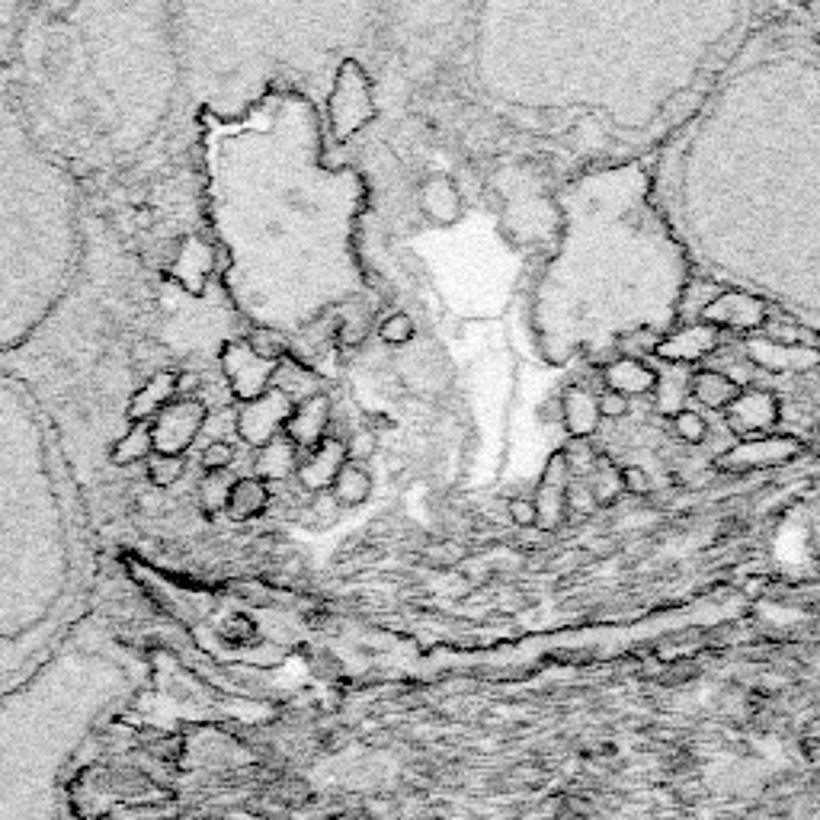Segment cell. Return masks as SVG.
<instances>
[{
	"instance_id": "10",
	"label": "cell",
	"mask_w": 820,
	"mask_h": 820,
	"mask_svg": "<svg viewBox=\"0 0 820 820\" xmlns=\"http://www.w3.org/2000/svg\"><path fill=\"white\" fill-rule=\"evenodd\" d=\"M327 423H330V401L324 394H318V398H311L305 404H298V410H292L286 430L295 446H321L327 439Z\"/></svg>"
},
{
	"instance_id": "15",
	"label": "cell",
	"mask_w": 820,
	"mask_h": 820,
	"mask_svg": "<svg viewBox=\"0 0 820 820\" xmlns=\"http://www.w3.org/2000/svg\"><path fill=\"white\" fill-rule=\"evenodd\" d=\"M330 494H334L340 507H362L372 497V475L362 465L346 462L334 484H330Z\"/></svg>"
},
{
	"instance_id": "9",
	"label": "cell",
	"mask_w": 820,
	"mask_h": 820,
	"mask_svg": "<svg viewBox=\"0 0 820 820\" xmlns=\"http://www.w3.org/2000/svg\"><path fill=\"white\" fill-rule=\"evenodd\" d=\"M289 417H292V401H286L276 391V394H270V398H263L260 404H254L241 417V433L250 439V443L266 446L276 439V430L282 427V423H289Z\"/></svg>"
},
{
	"instance_id": "6",
	"label": "cell",
	"mask_w": 820,
	"mask_h": 820,
	"mask_svg": "<svg viewBox=\"0 0 820 820\" xmlns=\"http://www.w3.org/2000/svg\"><path fill=\"white\" fill-rule=\"evenodd\" d=\"M721 346V334L708 324H689L676 330L667 340L654 343V356L664 359L667 366H692V362L708 359Z\"/></svg>"
},
{
	"instance_id": "21",
	"label": "cell",
	"mask_w": 820,
	"mask_h": 820,
	"mask_svg": "<svg viewBox=\"0 0 820 820\" xmlns=\"http://www.w3.org/2000/svg\"><path fill=\"white\" fill-rule=\"evenodd\" d=\"M673 433L686 446H702L708 439V420L699 410H680V414L673 417Z\"/></svg>"
},
{
	"instance_id": "1",
	"label": "cell",
	"mask_w": 820,
	"mask_h": 820,
	"mask_svg": "<svg viewBox=\"0 0 820 820\" xmlns=\"http://www.w3.org/2000/svg\"><path fill=\"white\" fill-rule=\"evenodd\" d=\"M801 452V443L795 436H753L740 439L737 446L721 452L715 459L718 471H731V475H744L753 468H769V465H785Z\"/></svg>"
},
{
	"instance_id": "20",
	"label": "cell",
	"mask_w": 820,
	"mask_h": 820,
	"mask_svg": "<svg viewBox=\"0 0 820 820\" xmlns=\"http://www.w3.org/2000/svg\"><path fill=\"white\" fill-rule=\"evenodd\" d=\"M414 337H417V324L407 311H394L378 324V340L388 346H407V343H414Z\"/></svg>"
},
{
	"instance_id": "27",
	"label": "cell",
	"mask_w": 820,
	"mask_h": 820,
	"mask_svg": "<svg viewBox=\"0 0 820 820\" xmlns=\"http://www.w3.org/2000/svg\"><path fill=\"white\" fill-rule=\"evenodd\" d=\"M228 497H231V487H225V478L212 475L209 484H205V491H202L205 510H228Z\"/></svg>"
},
{
	"instance_id": "3",
	"label": "cell",
	"mask_w": 820,
	"mask_h": 820,
	"mask_svg": "<svg viewBox=\"0 0 820 820\" xmlns=\"http://www.w3.org/2000/svg\"><path fill=\"white\" fill-rule=\"evenodd\" d=\"M766 321H769V305L763 298H753L747 292H721L702 308V324L715 330L753 334V330H763Z\"/></svg>"
},
{
	"instance_id": "25",
	"label": "cell",
	"mask_w": 820,
	"mask_h": 820,
	"mask_svg": "<svg viewBox=\"0 0 820 820\" xmlns=\"http://www.w3.org/2000/svg\"><path fill=\"white\" fill-rule=\"evenodd\" d=\"M596 407H599V417L603 420H622V417H628V410H632V401H628L625 394L606 388L603 394H596Z\"/></svg>"
},
{
	"instance_id": "4",
	"label": "cell",
	"mask_w": 820,
	"mask_h": 820,
	"mask_svg": "<svg viewBox=\"0 0 820 820\" xmlns=\"http://www.w3.org/2000/svg\"><path fill=\"white\" fill-rule=\"evenodd\" d=\"M724 417H728V427L731 433H737L740 439H753L756 433L769 430L772 423L782 417V404L772 391H763V388H744L740 391V398L724 410Z\"/></svg>"
},
{
	"instance_id": "23",
	"label": "cell",
	"mask_w": 820,
	"mask_h": 820,
	"mask_svg": "<svg viewBox=\"0 0 820 820\" xmlns=\"http://www.w3.org/2000/svg\"><path fill=\"white\" fill-rule=\"evenodd\" d=\"M148 475H151L154 487H173L183 475V462L177 459V455H157V459H151V465H148Z\"/></svg>"
},
{
	"instance_id": "8",
	"label": "cell",
	"mask_w": 820,
	"mask_h": 820,
	"mask_svg": "<svg viewBox=\"0 0 820 820\" xmlns=\"http://www.w3.org/2000/svg\"><path fill=\"white\" fill-rule=\"evenodd\" d=\"M420 209L433 225L449 228L465 215V199L459 193V186H455L449 177L436 173V177H430L420 186Z\"/></svg>"
},
{
	"instance_id": "30",
	"label": "cell",
	"mask_w": 820,
	"mask_h": 820,
	"mask_svg": "<svg viewBox=\"0 0 820 820\" xmlns=\"http://www.w3.org/2000/svg\"><path fill=\"white\" fill-rule=\"evenodd\" d=\"M138 503H141V507H148V510H151V507H157V497H154V494H145V497H138Z\"/></svg>"
},
{
	"instance_id": "13",
	"label": "cell",
	"mask_w": 820,
	"mask_h": 820,
	"mask_svg": "<svg viewBox=\"0 0 820 820\" xmlns=\"http://www.w3.org/2000/svg\"><path fill=\"white\" fill-rule=\"evenodd\" d=\"M603 382L609 385V391H619L632 401L654 391L657 372L651 366H644L641 359H615L609 366H603Z\"/></svg>"
},
{
	"instance_id": "22",
	"label": "cell",
	"mask_w": 820,
	"mask_h": 820,
	"mask_svg": "<svg viewBox=\"0 0 820 820\" xmlns=\"http://www.w3.org/2000/svg\"><path fill=\"white\" fill-rule=\"evenodd\" d=\"M343 446H346V462L359 465V462H366V459H372V455H375L378 433L375 430H356L353 436L343 439Z\"/></svg>"
},
{
	"instance_id": "16",
	"label": "cell",
	"mask_w": 820,
	"mask_h": 820,
	"mask_svg": "<svg viewBox=\"0 0 820 820\" xmlns=\"http://www.w3.org/2000/svg\"><path fill=\"white\" fill-rule=\"evenodd\" d=\"M266 500H270V491L263 487V481H254V478H244L231 487V497H228V510L234 519H247V516H257Z\"/></svg>"
},
{
	"instance_id": "12",
	"label": "cell",
	"mask_w": 820,
	"mask_h": 820,
	"mask_svg": "<svg viewBox=\"0 0 820 820\" xmlns=\"http://www.w3.org/2000/svg\"><path fill=\"white\" fill-rule=\"evenodd\" d=\"M740 391H744V385H737L721 369H699L689 378V394L708 410H728L740 398Z\"/></svg>"
},
{
	"instance_id": "7",
	"label": "cell",
	"mask_w": 820,
	"mask_h": 820,
	"mask_svg": "<svg viewBox=\"0 0 820 820\" xmlns=\"http://www.w3.org/2000/svg\"><path fill=\"white\" fill-rule=\"evenodd\" d=\"M561 423L577 443L593 439L599 433V423H603L599 407H596V394L583 385H567L561 394Z\"/></svg>"
},
{
	"instance_id": "5",
	"label": "cell",
	"mask_w": 820,
	"mask_h": 820,
	"mask_svg": "<svg viewBox=\"0 0 820 820\" xmlns=\"http://www.w3.org/2000/svg\"><path fill=\"white\" fill-rule=\"evenodd\" d=\"M747 362L766 372H811L820 366V353L811 346H792V343H776L769 337H750L744 343Z\"/></svg>"
},
{
	"instance_id": "11",
	"label": "cell",
	"mask_w": 820,
	"mask_h": 820,
	"mask_svg": "<svg viewBox=\"0 0 820 820\" xmlns=\"http://www.w3.org/2000/svg\"><path fill=\"white\" fill-rule=\"evenodd\" d=\"M346 465V446H343V439H334V436H327L324 443L318 446V452L311 455V462L298 468V478H302V484L308 487V491H318L324 494L330 484H334V478L340 475V468Z\"/></svg>"
},
{
	"instance_id": "18",
	"label": "cell",
	"mask_w": 820,
	"mask_h": 820,
	"mask_svg": "<svg viewBox=\"0 0 820 820\" xmlns=\"http://www.w3.org/2000/svg\"><path fill=\"white\" fill-rule=\"evenodd\" d=\"M689 382H683L676 372H664V375H657V385H654V410L657 414H664V417H676L683 407V398H686V388Z\"/></svg>"
},
{
	"instance_id": "28",
	"label": "cell",
	"mask_w": 820,
	"mask_h": 820,
	"mask_svg": "<svg viewBox=\"0 0 820 820\" xmlns=\"http://www.w3.org/2000/svg\"><path fill=\"white\" fill-rule=\"evenodd\" d=\"M507 516H510V523L519 526V529H535V503L526 500V497H513L507 503Z\"/></svg>"
},
{
	"instance_id": "19",
	"label": "cell",
	"mask_w": 820,
	"mask_h": 820,
	"mask_svg": "<svg viewBox=\"0 0 820 820\" xmlns=\"http://www.w3.org/2000/svg\"><path fill=\"white\" fill-rule=\"evenodd\" d=\"M587 494H590V500L596 503V507H612V503L619 500V494H622L619 468H615V465H596Z\"/></svg>"
},
{
	"instance_id": "24",
	"label": "cell",
	"mask_w": 820,
	"mask_h": 820,
	"mask_svg": "<svg viewBox=\"0 0 820 820\" xmlns=\"http://www.w3.org/2000/svg\"><path fill=\"white\" fill-rule=\"evenodd\" d=\"M619 484H622V491L635 494V497L651 494V475H648V468H641V465H622Z\"/></svg>"
},
{
	"instance_id": "17",
	"label": "cell",
	"mask_w": 820,
	"mask_h": 820,
	"mask_svg": "<svg viewBox=\"0 0 820 820\" xmlns=\"http://www.w3.org/2000/svg\"><path fill=\"white\" fill-rule=\"evenodd\" d=\"M292 468H295V443L292 439H273V443L263 446L260 462H257L260 478H273V481L286 478Z\"/></svg>"
},
{
	"instance_id": "2",
	"label": "cell",
	"mask_w": 820,
	"mask_h": 820,
	"mask_svg": "<svg viewBox=\"0 0 820 820\" xmlns=\"http://www.w3.org/2000/svg\"><path fill=\"white\" fill-rule=\"evenodd\" d=\"M571 462H567L564 452H555L548 459L542 478H539V491H535V529L542 532H555L564 519L567 510H571Z\"/></svg>"
},
{
	"instance_id": "29",
	"label": "cell",
	"mask_w": 820,
	"mask_h": 820,
	"mask_svg": "<svg viewBox=\"0 0 820 820\" xmlns=\"http://www.w3.org/2000/svg\"><path fill=\"white\" fill-rule=\"evenodd\" d=\"M196 388H199V375L186 372V375H180V378H177V391H180V394H193Z\"/></svg>"
},
{
	"instance_id": "26",
	"label": "cell",
	"mask_w": 820,
	"mask_h": 820,
	"mask_svg": "<svg viewBox=\"0 0 820 820\" xmlns=\"http://www.w3.org/2000/svg\"><path fill=\"white\" fill-rule=\"evenodd\" d=\"M231 462H234V449L228 443H209L202 449V468H209L212 475H222Z\"/></svg>"
},
{
	"instance_id": "14",
	"label": "cell",
	"mask_w": 820,
	"mask_h": 820,
	"mask_svg": "<svg viewBox=\"0 0 820 820\" xmlns=\"http://www.w3.org/2000/svg\"><path fill=\"white\" fill-rule=\"evenodd\" d=\"M273 388L282 394L286 401L292 404H305L311 398H318L321 394V385H318V375L308 372L302 362H279L276 372H273Z\"/></svg>"
}]
</instances>
